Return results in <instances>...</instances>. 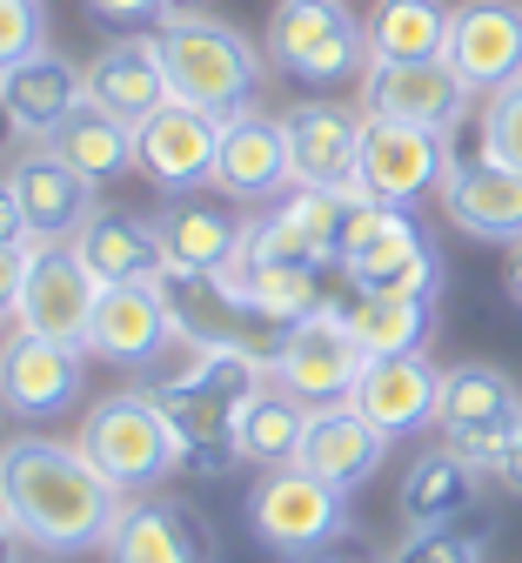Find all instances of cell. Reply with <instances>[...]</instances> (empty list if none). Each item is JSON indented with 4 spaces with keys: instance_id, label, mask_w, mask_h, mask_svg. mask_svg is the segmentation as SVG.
Returning <instances> with one entry per match:
<instances>
[{
    "instance_id": "7bdbcfd3",
    "label": "cell",
    "mask_w": 522,
    "mask_h": 563,
    "mask_svg": "<svg viewBox=\"0 0 522 563\" xmlns=\"http://www.w3.org/2000/svg\"><path fill=\"white\" fill-rule=\"evenodd\" d=\"M502 289H509V302L522 309V249H515V262H509V275H502Z\"/></svg>"
},
{
    "instance_id": "8fae6325",
    "label": "cell",
    "mask_w": 522,
    "mask_h": 563,
    "mask_svg": "<svg viewBox=\"0 0 522 563\" xmlns=\"http://www.w3.org/2000/svg\"><path fill=\"white\" fill-rule=\"evenodd\" d=\"M95 302H101V275L81 262V249H74V242H34V249H27L21 302H14V322H21V329L88 349Z\"/></svg>"
},
{
    "instance_id": "e0dca14e",
    "label": "cell",
    "mask_w": 522,
    "mask_h": 563,
    "mask_svg": "<svg viewBox=\"0 0 522 563\" xmlns=\"http://www.w3.org/2000/svg\"><path fill=\"white\" fill-rule=\"evenodd\" d=\"M442 60L456 67V81L469 95H502L509 81H522V8L515 0H469V8H456Z\"/></svg>"
},
{
    "instance_id": "5b68a950",
    "label": "cell",
    "mask_w": 522,
    "mask_h": 563,
    "mask_svg": "<svg viewBox=\"0 0 522 563\" xmlns=\"http://www.w3.org/2000/svg\"><path fill=\"white\" fill-rule=\"evenodd\" d=\"M435 430H442L449 450H463L482 476H502V463H509V450L522 437V389L496 363H456V369H442Z\"/></svg>"
},
{
    "instance_id": "ac0fdd59",
    "label": "cell",
    "mask_w": 522,
    "mask_h": 563,
    "mask_svg": "<svg viewBox=\"0 0 522 563\" xmlns=\"http://www.w3.org/2000/svg\"><path fill=\"white\" fill-rule=\"evenodd\" d=\"M214 188L229 201H275L295 188V155L288 128L262 108H242L221 121V155H214Z\"/></svg>"
},
{
    "instance_id": "f1b7e54d",
    "label": "cell",
    "mask_w": 522,
    "mask_h": 563,
    "mask_svg": "<svg viewBox=\"0 0 522 563\" xmlns=\"http://www.w3.org/2000/svg\"><path fill=\"white\" fill-rule=\"evenodd\" d=\"M41 148H54L67 168H81L88 181H114V175H127L134 168V128L121 121V114H108V108H95V101H81L74 108Z\"/></svg>"
},
{
    "instance_id": "9a60e30c",
    "label": "cell",
    "mask_w": 522,
    "mask_h": 563,
    "mask_svg": "<svg viewBox=\"0 0 522 563\" xmlns=\"http://www.w3.org/2000/svg\"><path fill=\"white\" fill-rule=\"evenodd\" d=\"M108 563H214V523L188 497H127L108 543Z\"/></svg>"
},
{
    "instance_id": "b9f144b4",
    "label": "cell",
    "mask_w": 522,
    "mask_h": 563,
    "mask_svg": "<svg viewBox=\"0 0 522 563\" xmlns=\"http://www.w3.org/2000/svg\"><path fill=\"white\" fill-rule=\"evenodd\" d=\"M502 483L522 497V437H515V450H509V463H502Z\"/></svg>"
},
{
    "instance_id": "ba28073f",
    "label": "cell",
    "mask_w": 522,
    "mask_h": 563,
    "mask_svg": "<svg viewBox=\"0 0 522 563\" xmlns=\"http://www.w3.org/2000/svg\"><path fill=\"white\" fill-rule=\"evenodd\" d=\"M262 54L288 81L335 88L348 75H368V27L342 8V0H281Z\"/></svg>"
},
{
    "instance_id": "277c9868",
    "label": "cell",
    "mask_w": 522,
    "mask_h": 563,
    "mask_svg": "<svg viewBox=\"0 0 522 563\" xmlns=\"http://www.w3.org/2000/svg\"><path fill=\"white\" fill-rule=\"evenodd\" d=\"M81 450L121 497H147V489H162L175 476V430L147 389H114V396L88 402Z\"/></svg>"
},
{
    "instance_id": "cb8c5ba5",
    "label": "cell",
    "mask_w": 522,
    "mask_h": 563,
    "mask_svg": "<svg viewBox=\"0 0 522 563\" xmlns=\"http://www.w3.org/2000/svg\"><path fill=\"white\" fill-rule=\"evenodd\" d=\"M396 437H382L376 422H368L355 402H335V409H309V430H302V463L309 476L335 483V489H362L368 476L382 470Z\"/></svg>"
},
{
    "instance_id": "f546056e",
    "label": "cell",
    "mask_w": 522,
    "mask_h": 563,
    "mask_svg": "<svg viewBox=\"0 0 522 563\" xmlns=\"http://www.w3.org/2000/svg\"><path fill=\"white\" fill-rule=\"evenodd\" d=\"M302 430H309V409L295 402L288 389H275V383H262L235 409V450L255 470H288L295 456H302Z\"/></svg>"
},
{
    "instance_id": "5bb4252c",
    "label": "cell",
    "mask_w": 522,
    "mask_h": 563,
    "mask_svg": "<svg viewBox=\"0 0 522 563\" xmlns=\"http://www.w3.org/2000/svg\"><path fill=\"white\" fill-rule=\"evenodd\" d=\"M214 155H221V114L195 101H168L134 128V168L175 201L214 181Z\"/></svg>"
},
{
    "instance_id": "ab89813d",
    "label": "cell",
    "mask_w": 522,
    "mask_h": 563,
    "mask_svg": "<svg viewBox=\"0 0 522 563\" xmlns=\"http://www.w3.org/2000/svg\"><path fill=\"white\" fill-rule=\"evenodd\" d=\"M208 8H214V0H162V21H195Z\"/></svg>"
},
{
    "instance_id": "e575fe53",
    "label": "cell",
    "mask_w": 522,
    "mask_h": 563,
    "mask_svg": "<svg viewBox=\"0 0 522 563\" xmlns=\"http://www.w3.org/2000/svg\"><path fill=\"white\" fill-rule=\"evenodd\" d=\"M47 47V14L41 0H0V75L8 67H21L27 54Z\"/></svg>"
},
{
    "instance_id": "60d3db41",
    "label": "cell",
    "mask_w": 522,
    "mask_h": 563,
    "mask_svg": "<svg viewBox=\"0 0 522 563\" xmlns=\"http://www.w3.org/2000/svg\"><path fill=\"white\" fill-rule=\"evenodd\" d=\"M14 537H21V530H14V517H8V504H0V563H21V556H14V550H21Z\"/></svg>"
},
{
    "instance_id": "ee69618b",
    "label": "cell",
    "mask_w": 522,
    "mask_h": 563,
    "mask_svg": "<svg viewBox=\"0 0 522 563\" xmlns=\"http://www.w3.org/2000/svg\"><path fill=\"white\" fill-rule=\"evenodd\" d=\"M14 148V114H8V95H0V155Z\"/></svg>"
},
{
    "instance_id": "484cf974",
    "label": "cell",
    "mask_w": 522,
    "mask_h": 563,
    "mask_svg": "<svg viewBox=\"0 0 522 563\" xmlns=\"http://www.w3.org/2000/svg\"><path fill=\"white\" fill-rule=\"evenodd\" d=\"M396 504H402V523L409 530H449V523H463L482 504V470L463 450L435 443V450H422L402 470V497Z\"/></svg>"
},
{
    "instance_id": "3957f363",
    "label": "cell",
    "mask_w": 522,
    "mask_h": 563,
    "mask_svg": "<svg viewBox=\"0 0 522 563\" xmlns=\"http://www.w3.org/2000/svg\"><path fill=\"white\" fill-rule=\"evenodd\" d=\"M335 268L348 275L355 296H442V255L435 242L415 229L409 208L389 201H348V222H342V255Z\"/></svg>"
},
{
    "instance_id": "6da1fadb",
    "label": "cell",
    "mask_w": 522,
    "mask_h": 563,
    "mask_svg": "<svg viewBox=\"0 0 522 563\" xmlns=\"http://www.w3.org/2000/svg\"><path fill=\"white\" fill-rule=\"evenodd\" d=\"M0 504H8L21 543L47 556H81L108 543L121 517V489L88 463L81 443L8 437L0 443Z\"/></svg>"
},
{
    "instance_id": "d6986e66",
    "label": "cell",
    "mask_w": 522,
    "mask_h": 563,
    "mask_svg": "<svg viewBox=\"0 0 522 563\" xmlns=\"http://www.w3.org/2000/svg\"><path fill=\"white\" fill-rule=\"evenodd\" d=\"M362 108L342 101H302L288 108V155H295V188H355V155H362Z\"/></svg>"
},
{
    "instance_id": "9c48e42d",
    "label": "cell",
    "mask_w": 522,
    "mask_h": 563,
    "mask_svg": "<svg viewBox=\"0 0 522 563\" xmlns=\"http://www.w3.org/2000/svg\"><path fill=\"white\" fill-rule=\"evenodd\" d=\"M456 155L442 128H415V121H362V155H355V195L389 201V208H415L422 195H442Z\"/></svg>"
},
{
    "instance_id": "d590c367",
    "label": "cell",
    "mask_w": 522,
    "mask_h": 563,
    "mask_svg": "<svg viewBox=\"0 0 522 563\" xmlns=\"http://www.w3.org/2000/svg\"><path fill=\"white\" fill-rule=\"evenodd\" d=\"M389 563H482V537H469V530H409L396 550H389Z\"/></svg>"
},
{
    "instance_id": "7dc6e473",
    "label": "cell",
    "mask_w": 522,
    "mask_h": 563,
    "mask_svg": "<svg viewBox=\"0 0 522 563\" xmlns=\"http://www.w3.org/2000/svg\"><path fill=\"white\" fill-rule=\"evenodd\" d=\"M0 416H8V409H0Z\"/></svg>"
},
{
    "instance_id": "4dcf8cb0",
    "label": "cell",
    "mask_w": 522,
    "mask_h": 563,
    "mask_svg": "<svg viewBox=\"0 0 522 563\" xmlns=\"http://www.w3.org/2000/svg\"><path fill=\"white\" fill-rule=\"evenodd\" d=\"M348 329L362 356H422L435 335V302L429 296H355Z\"/></svg>"
},
{
    "instance_id": "7a4b0ae2",
    "label": "cell",
    "mask_w": 522,
    "mask_h": 563,
    "mask_svg": "<svg viewBox=\"0 0 522 563\" xmlns=\"http://www.w3.org/2000/svg\"><path fill=\"white\" fill-rule=\"evenodd\" d=\"M155 47H162V67H168L175 101H195V108H208V114H221V121L242 114V108H255L268 54H262L242 27L214 21V14L162 21V27H155Z\"/></svg>"
},
{
    "instance_id": "83f0119b",
    "label": "cell",
    "mask_w": 522,
    "mask_h": 563,
    "mask_svg": "<svg viewBox=\"0 0 522 563\" xmlns=\"http://www.w3.org/2000/svg\"><path fill=\"white\" fill-rule=\"evenodd\" d=\"M155 229L168 242V262L188 268V275H214L248 249V229L229 216V208H208V201H175L168 216H155Z\"/></svg>"
},
{
    "instance_id": "8992f818",
    "label": "cell",
    "mask_w": 522,
    "mask_h": 563,
    "mask_svg": "<svg viewBox=\"0 0 522 563\" xmlns=\"http://www.w3.org/2000/svg\"><path fill=\"white\" fill-rule=\"evenodd\" d=\"M362 342L348 329V302H322L315 316L288 322L281 342L268 349V383L288 389L302 409H335L362 383Z\"/></svg>"
},
{
    "instance_id": "1f68e13d",
    "label": "cell",
    "mask_w": 522,
    "mask_h": 563,
    "mask_svg": "<svg viewBox=\"0 0 522 563\" xmlns=\"http://www.w3.org/2000/svg\"><path fill=\"white\" fill-rule=\"evenodd\" d=\"M456 8L442 0H382L368 21V60H442Z\"/></svg>"
},
{
    "instance_id": "44dd1931",
    "label": "cell",
    "mask_w": 522,
    "mask_h": 563,
    "mask_svg": "<svg viewBox=\"0 0 522 563\" xmlns=\"http://www.w3.org/2000/svg\"><path fill=\"white\" fill-rule=\"evenodd\" d=\"M435 396H442V369L429 356H368L348 402L382 437H415V430H435Z\"/></svg>"
},
{
    "instance_id": "836d02e7",
    "label": "cell",
    "mask_w": 522,
    "mask_h": 563,
    "mask_svg": "<svg viewBox=\"0 0 522 563\" xmlns=\"http://www.w3.org/2000/svg\"><path fill=\"white\" fill-rule=\"evenodd\" d=\"M482 155L522 175V81L489 95V108H482Z\"/></svg>"
},
{
    "instance_id": "7c38bea8",
    "label": "cell",
    "mask_w": 522,
    "mask_h": 563,
    "mask_svg": "<svg viewBox=\"0 0 522 563\" xmlns=\"http://www.w3.org/2000/svg\"><path fill=\"white\" fill-rule=\"evenodd\" d=\"M147 396L162 402L168 430H175V476H195V483H214L242 463L235 450V396H221L208 383H188V376H147L141 383Z\"/></svg>"
},
{
    "instance_id": "2e32d148",
    "label": "cell",
    "mask_w": 522,
    "mask_h": 563,
    "mask_svg": "<svg viewBox=\"0 0 522 563\" xmlns=\"http://www.w3.org/2000/svg\"><path fill=\"white\" fill-rule=\"evenodd\" d=\"M362 114L376 121H415L449 134L469 114V88L456 81L449 60H368L362 75Z\"/></svg>"
},
{
    "instance_id": "603a6c76",
    "label": "cell",
    "mask_w": 522,
    "mask_h": 563,
    "mask_svg": "<svg viewBox=\"0 0 522 563\" xmlns=\"http://www.w3.org/2000/svg\"><path fill=\"white\" fill-rule=\"evenodd\" d=\"M442 216H449L463 235H476V242L522 249V175L489 162V155L456 162L449 181H442Z\"/></svg>"
},
{
    "instance_id": "d4e9b609",
    "label": "cell",
    "mask_w": 522,
    "mask_h": 563,
    "mask_svg": "<svg viewBox=\"0 0 522 563\" xmlns=\"http://www.w3.org/2000/svg\"><path fill=\"white\" fill-rule=\"evenodd\" d=\"M0 95H8L14 134L41 148V141L88 101V75H81L74 60H60L54 47H41V54H27L21 67H8V75H0Z\"/></svg>"
},
{
    "instance_id": "52a82bcc",
    "label": "cell",
    "mask_w": 522,
    "mask_h": 563,
    "mask_svg": "<svg viewBox=\"0 0 522 563\" xmlns=\"http://www.w3.org/2000/svg\"><path fill=\"white\" fill-rule=\"evenodd\" d=\"M248 530L262 550H275L288 563H309L348 530V489L309 476L302 463L262 470V483L248 489Z\"/></svg>"
},
{
    "instance_id": "d6a6232c",
    "label": "cell",
    "mask_w": 522,
    "mask_h": 563,
    "mask_svg": "<svg viewBox=\"0 0 522 563\" xmlns=\"http://www.w3.org/2000/svg\"><path fill=\"white\" fill-rule=\"evenodd\" d=\"M248 262H262V268H329V249L295 222L288 208H275L268 222L248 229Z\"/></svg>"
},
{
    "instance_id": "4316f807",
    "label": "cell",
    "mask_w": 522,
    "mask_h": 563,
    "mask_svg": "<svg viewBox=\"0 0 522 563\" xmlns=\"http://www.w3.org/2000/svg\"><path fill=\"white\" fill-rule=\"evenodd\" d=\"M81 262L101 275V282H162L175 262H168V242L147 216H121V208H101V216L74 235Z\"/></svg>"
},
{
    "instance_id": "4fadbf2b",
    "label": "cell",
    "mask_w": 522,
    "mask_h": 563,
    "mask_svg": "<svg viewBox=\"0 0 522 563\" xmlns=\"http://www.w3.org/2000/svg\"><path fill=\"white\" fill-rule=\"evenodd\" d=\"M181 342V322L162 296V282H101V302L88 322V356L147 376Z\"/></svg>"
},
{
    "instance_id": "f6af8a7d",
    "label": "cell",
    "mask_w": 522,
    "mask_h": 563,
    "mask_svg": "<svg viewBox=\"0 0 522 563\" xmlns=\"http://www.w3.org/2000/svg\"><path fill=\"white\" fill-rule=\"evenodd\" d=\"M309 563H368V556H355V550H322V556H309Z\"/></svg>"
},
{
    "instance_id": "30bf717a",
    "label": "cell",
    "mask_w": 522,
    "mask_h": 563,
    "mask_svg": "<svg viewBox=\"0 0 522 563\" xmlns=\"http://www.w3.org/2000/svg\"><path fill=\"white\" fill-rule=\"evenodd\" d=\"M88 389V363H81V342H54L34 329H8L0 335V409L21 416V422H54L81 402Z\"/></svg>"
},
{
    "instance_id": "74e56055",
    "label": "cell",
    "mask_w": 522,
    "mask_h": 563,
    "mask_svg": "<svg viewBox=\"0 0 522 563\" xmlns=\"http://www.w3.org/2000/svg\"><path fill=\"white\" fill-rule=\"evenodd\" d=\"M88 14L108 27H134V21H162V0H88Z\"/></svg>"
},
{
    "instance_id": "f35d334b",
    "label": "cell",
    "mask_w": 522,
    "mask_h": 563,
    "mask_svg": "<svg viewBox=\"0 0 522 563\" xmlns=\"http://www.w3.org/2000/svg\"><path fill=\"white\" fill-rule=\"evenodd\" d=\"M21 275H27V249H0V316H14V302H21Z\"/></svg>"
},
{
    "instance_id": "ffe728a7",
    "label": "cell",
    "mask_w": 522,
    "mask_h": 563,
    "mask_svg": "<svg viewBox=\"0 0 522 563\" xmlns=\"http://www.w3.org/2000/svg\"><path fill=\"white\" fill-rule=\"evenodd\" d=\"M95 188L81 168H67L54 148H27L14 162V195H21V216L34 229V242H74L101 208H95Z\"/></svg>"
},
{
    "instance_id": "bcb514c9",
    "label": "cell",
    "mask_w": 522,
    "mask_h": 563,
    "mask_svg": "<svg viewBox=\"0 0 522 563\" xmlns=\"http://www.w3.org/2000/svg\"><path fill=\"white\" fill-rule=\"evenodd\" d=\"M0 322H8V316H0ZM0 335H8V329H0Z\"/></svg>"
},
{
    "instance_id": "8d00e7d4",
    "label": "cell",
    "mask_w": 522,
    "mask_h": 563,
    "mask_svg": "<svg viewBox=\"0 0 522 563\" xmlns=\"http://www.w3.org/2000/svg\"><path fill=\"white\" fill-rule=\"evenodd\" d=\"M0 249H34V229H27V216H21L14 175H0Z\"/></svg>"
},
{
    "instance_id": "7402d4cb",
    "label": "cell",
    "mask_w": 522,
    "mask_h": 563,
    "mask_svg": "<svg viewBox=\"0 0 522 563\" xmlns=\"http://www.w3.org/2000/svg\"><path fill=\"white\" fill-rule=\"evenodd\" d=\"M88 101L108 108V114H121L127 128H141L155 108H168L175 88H168V67H162L155 34H121V41H108L88 60Z\"/></svg>"
}]
</instances>
